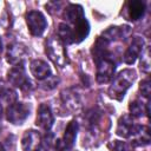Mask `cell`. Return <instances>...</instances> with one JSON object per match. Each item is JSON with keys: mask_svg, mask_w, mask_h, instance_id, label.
<instances>
[{"mask_svg": "<svg viewBox=\"0 0 151 151\" xmlns=\"http://www.w3.org/2000/svg\"><path fill=\"white\" fill-rule=\"evenodd\" d=\"M64 18L68 27L72 29L73 42H80L88 35L90 25L85 18L83 7L80 5L70 4L64 12Z\"/></svg>", "mask_w": 151, "mask_h": 151, "instance_id": "1", "label": "cell"}, {"mask_svg": "<svg viewBox=\"0 0 151 151\" xmlns=\"http://www.w3.org/2000/svg\"><path fill=\"white\" fill-rule=\"evenodd\" d=\"M136 79V72L132 68H125L120 71L112 80L109 87V96L113 99L122 100Z\"/></svg>", "mask_w": 151, "mask_h": 151, "instance_id": "2", "label": "cell"}, {"mask_svg": "<svg viewBox=\"0 0 151 151\" xmlns=\"http://www.w3.org/2000/svg\"><path fill=\"white\" fill-rule=\"evenodd\" d=\"M45 52L50 60L53 61L58 67H64L67 64V57L65 52L64 44L58 37H50L46 41Z\"/></svg>", "mask_w": 151, "mask_h": 151, "instance_id": "3", "label": "cell"}, {"mask_svg": "<svg viewBox=\"0 0 151 151\" xmlns=\"http://www.w3.org/2000/svg\"><path fill=\"white\" fill-rule=\"evenodd\" d=\"M96 63H97V74H96L97 81L99 84L109 83L112 79L114 70H116V63L113 58L110 54V55H106L97 60Z\"/></svg>", "mask_w": 151, "mask_h": 151, "instance_id": "4", "label": "cell"}, {"mask_svg": "<svg viewBox=\"0 0 151 151\" xmlns=\"http://www.w3.org/2000/svg\"><path fill=\"white\" fill-rule=\"evenodd\" d=\"M7 79L9 84H12L15 87H19L21 90H28L31 88L32 84L26 74V70L24 66V63L14 65L7 73Z\"/></svg>", "mask_w": 151, "mask_h": 151, "instance_id": "5", "label": "cell"}, {"mask_svg": "<svg viewBox=\"0 0 151 151\" xmlns=\"http://www.w3.org/2000/svg\"><path fill=\"white\" fill-rule=\"evenodd\" d=\"M29 116V107L25 103L14 101L13 104L8 105L6 109V117L7 120L14 125L22 124Z\"/></svg>", "mask_w": 151, "mask_h": 151, "instance_id": "6", "label": "cell"}, {"mask_svg": "<svg viewBox=\"0 0 151 151\" xmlns=\"http://www.w3.org/2000/svg\"><path fill=\"white\" fill-rule=\"evenodd\" d=\"M26 22L31 34L34 37H40L47 27L45 15L39 11H29L26 14Z\"/></svg>", "mask_w": 151, "mask_h": 151, "instance_id": "7", "label": "cell"}, {"mask_svg": "<svg viewBox=\"0 0 151 151\" xmlns=\"http://www.w3.org/2000/svg\"><path fill=\"white\" fill-rule=\"evenodd\" d=\"M53 123H54V116L52 113L51 107L47 104H44V103L40 104L38 107V112H37L35 124L39 127L48 131L53 126Z\"/></svg>", "mask_w": 151, "mask_h": 151, "instance_id": "8", "label": "cell"}, {"mask_svg": "<svg viewBox=\"0 0 151 151\" xmlns=\"http://www.w3.org/2000/svg\"><path fill=\"white\" fill-rule=\"evenodd\" d=\"M143 48H144V40H143V38L134 37L132 39L130 46L127 47V50L125 51V53L123 55L124 63L127 64V65L133 64L137 60V58L140 55V53L143 52Z\"/></svg>", "mask_w": 151, "mask_h": 151, "instance_id": "9", "label": "cell"}, {"mask_svg": "<svg viewBox=\"0 0 151 151\" xmlns=\"http://www.w3.org/2000/svg\"><path fill=\"white\" fill-rule=\"evenodd\" d=\"M41 146L40 133L35 130H27L21 138V147L24 151H37Z\"/></svg>", "mask_w": 151, "mask_h": 151, "instance_id": "10", "label": "cell"}, {"mask_svg": "<svg viewBox=\"0 0 151 151\" xmlns=\"http://www.w3.org/2000/svg\"><path fill=\"white\" fill-rule=\"evenodd\" d=\"M26 54H27L26 46L17 42V44H12L11 46H8L6 58H7V61L14 66V65L21 64L24 58L26 57Z\"/></svg>", "mask_w": 151, "mask_h": 151, "instance_id": "11", "label": "cell"}, {"mask_svg": "<svg viewBox=\"0 0 151 151\" xmlns=\"http://www.w3.org/2000/svg\"><path fill=\"white\" fill-rule=\"evenodd\" d=\"M29 70H31V73L34 76V78L38 80H45L51 76L50 65L41 59L32 60L29 64Z\"/></svg>", "mask_w": 151, "mask_h": 151, "instance_id": "12", "label": "cell"}, {"mask_svg": "<svg viewBox=\"0 0 151 151\" xmlns=\"http://www.w3.org/2000/svg\"><path fill=\"white\" fill-rule=\"evenodd\" d=\"M137 125H134L133 123V119L131 116L129 114H125L123 116L119 122H118V125H117V130H116V133L123 138H131V136L133 134L134 132V129H136Z\"/></svg>", "mask_w": 151, "mask_h": 151, "instance_id": "13", "label": "cell"}, {"mask_svg": "<svg viewBox=\"0 0 151 151\" xmlns=\"http://www.w3.org/2000/svg\"><path fill=\"white\" fill-rule=\"evenodd\" d=\"M133 145L144 146L150 143V129L146 125H137L133 134L131 136Z\"/></svg>", "mask_w": 151, "mask_h": 151, "instance_id": "14", "label": "cell"}, {"mask_svg": "<svg viewBox=\"0 0 151 151\" xmlns=\"http://www.w3.org/2000/svg\"><path fill=\"white\" fill-rule=\"evenodd\" d=\"M127 15L131 21H137L143 18L145 13V4L139 0H132L127 2Z\"/></svg>", "mask_w": 151, "mask_h": 151, "instance_id": "15", "label": "cell"}, {"mask_svg": "<svg viewBox=\"0 0 151 151\" xmlns=\"http://www.w3.org/2000/svg\"><path fill=\"white\" fill-rule=\"evenodd\" d=\"M77 133H78V123L76 120H71L67 124L65 132H64V137H63L64 146H66L67 149H71L76 142Z\"/></svg>", "mask_w": 151, "mask_h": 151, "instance_id": "16", "label": "cell"}, {"mask_svg": "<svg viewBox=\"0 0 151 151\" xmlns=\"http://www.w3.org/2000/svg\"><path fill=\"white\" fill-rule=\"evenodd\" d=\"M61 97H63V101L65 103L66 107L70 111H77L80 109L81 104H80V100H79V97L77 93L72 92L71 90H67V91L63 92Z\"/></svg>", "mask_w": 151, "mask_h": 151, "instance_id": "17", "label": "cell"}, {"mask_svg": "<svg viewBox=\"0 0 151 151\" xmlns=\"http://www.w3.org/2000/svg\"><path fill=\"white\" fill-rule=\"evenodd\" d=\"M17 101V93L11 87L6 86L4 83L0 81V104L6 103L8 105Z\"/></svg>", "mask_w": 151, "mask_h": 151, "instance_id": "18", "label": "cell"}, {"mask_svg": "<svg viewBox=\"0 0 151 151\" xmlns=\"http://www.w3.org/2000/svg\"><path fill=\"white\" fill-rule=\"evenodd\" d=\"M63 44H73V34H72V29L68 27L67 24L61 22L58 26V35H57Z\"/></svg>", "mask_w": 151, "mask_h": 151, "instance_id": "19", "label": "cell"}, {"mask_svg": "<svg viewBox=\"0 0 151 151\" xmlns=\"http://www.w3.org/2000/svg\"><path fill=\"white\" fill-rule=\"evenodd\" d=\"M146 104H143L140 100H133V101H131L130 105H129L130 116L132 118H139L144 113L146 114Z\"/></svg>", "mask_w": 151, "mask_h": 151, "instance_id": "20", "label": "cell"}, {"mask_svg": "<svg viewBox=\"0 0 151 151\" xmlns=\"http://www.w3.org/2000/svg\"><path fill=\"white\" fill-rule=\"evenodd\" d=\"M140 68L145 73H149L150 70V57H149V48L142 52V60H140Z\"/></svg>", "mask_w": 151, "mask_h": 151, "instance_id": "21", "label": "cell"}, {"mask_svg": "<svg viewBox=\"0 0 151 151\" xmlns=\"http://www.w3.org/2000/svg\"><path fill=\"white\" fill-rule=\"evenodd\" d=\"M109 146H110L111 151H130L129 145L122 140H113L110 143Z\"/></svg>", "mask_w": 151, "mask_h": 151, "instance_id": "22", "label": "cell"}, {"mask_svg": "<svg viewBox=\"0 0 151 151\" xmlns=\"http://www.w3.org/2000/svg\"><path fill=\"white\" fill-rule=\"evenodd\" d=\"M139 90H140V92H142V96L145 97L146 99H149V97H150V92H151L150 79H149V78L144 79V80L140 83V85H139Z\"/></svg>", "mask_w": 151, "mask_h": 151, "instance_id": "23", "label": "cell"}, {"mask_svg": "<svg viewBox=\"0 0 151 151\" xmlns=\"http://www.w3.org/2000/svg\"><path fill=\"white\" fill-rule=\"evenodd\" d=\"M57 84H58V78H55V77H53V76L51 74L47 79L42 80L41 87H42V88H45V90H52V88H54V87H55V85H57Z\"/></svg>", "mask_w": 151, "mask_h": 151, "instance_id": "24", "label": "cell"}, {"mask_svg": "<svg viewBox=\"0 0 151 151\" xmlns=\"http://www.w3.org/2000/svg\"><path fill=\"white\" fill-rule=\"evenodd\" d=\"M0 151H6V150H5V147L2 146V144H1V143H0Z\"/></svg>", "mask_w": 151, "mask_h": 151, "instance_id": "25", "label": "cell"}, {"mask_svg": "<svg viewBox=\"0 0 151 151\" xmlns=\"http://www.w3.org/2000/svg\"><path fill=\"white\" fill-rule=\"evenodd\" d=\"M1 114H2V106L0 104V119H1Z\"/></svg>", "mask_w": 151, "mask_h": 151, "instance_id": "26", "label": "cell"}, {"mask_svg": "<svg viewBox=\"0 0 151 151\" xmlns=\"http://www.w3.org/2000/svg\"><path fill=\"white\" fill-rule=\"evenodd\" d=\"M1 50H2V42H1V39H0V53H1Z\"/></svg>", "mask_w": 151, "mask_h": 151, "instance_id": "27", "label": "cell"}]
</instances>
